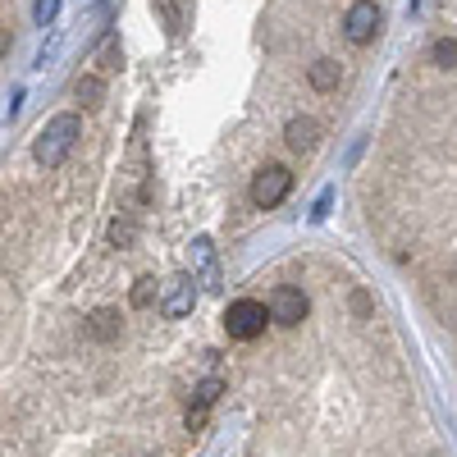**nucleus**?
<instances>
[{
  "mask_svg": "<svg viewBox=\"0 0 457 457\" xmlns=\"http://www.w3.org/2000/svg\"><path fill=\"white\" fill-rule=\"evenodd\" d=\"M375 32H379L375 0H357V5L348 10V19H343V37H348L353 46H366V42H375Z\"/></svg>",
  "mask_w": 457,
  "mask_h": 457,
  "instance_id": "obj_4",
  "label": "nucleus"
},
{
  "mask_svg": "<svg viewBox=\"0 0 457 457\" xmlns=\"http://www.w3.org/2000/svg\"><path fill=\"white\" fill-rule=\"evenodd\" d=\"M270 320L275 325H302V320H307V293H302V288H275L270 293Z\"/></svg>",
  "mask_w": 457,
  "mask_h": 457,
  "instance_id": "obj_6",
  "label": "nucleus"
},
{
  "mask_svg": "<svg viewBox=\"0 0 457 457\" xmlns=\"http://www.w3.org/2000/svg\"><path fill=\"white\" fill-rule=\"evenodd\" d=\"M407 10H411V14H416V10H421V0H407Z\"/></svg>",
  "mask_w": 457,
  "mask_h": 457,
  "instance_id": "obj_18",
  "label": "nucleus"
},
{
  "mask_svg": "<svg viewBox=\"0 0 457 457\" xmlns=\"http://www.w3.org/2000/svg\"><path fill=\"white\" fill-rule=\"evenodd\" d=\"M101 79H92V73H87V79H79V83H73V96H79L83 105H101Z\"/></svg>",
  "mask_w": 457,
  "mask_h": 457,
  "instance_id": "obj_12",
  "label": "nucleus"
},
{
  "mask_svg": "<svg viewBox=\"0 0 457 457\" xmlns=\"http://www.w3.org/2000/svg\"><path fill=\"white\" fill-rule=\"evenodd\" d=\"M316 137H320V124H316V120H307V114L288 120V129H284V142H288L293 151H312V146H316Z\"/></svg>",
  "mask_w": 457,
  "mask_h": 457,
  "instance_id": "obj_9",
  "label": "nucleus"
},
{
  "mask_svg": "<svg viewBox=\"0 0 457 457\" xmlns=\"http://www.w3.org/2000/svg\"><path fill=\"white\" fill-rule=\"evenodd\" d=\"M193 307H197V279H193V275H174V279L165 284L161 312H165L170 320H179V316H187Z\"/></svg>",
  "mask_w": 457,
  "mask_h": 457,
  "instance_id": "obj_5",
  "label": "nucleus"
},
{
  "mask_svg": "<svg viewBox=\"0 0 457 457\" xmlns=\"http://www.w3.org/2000/svg\"><path fill=\"white\" fill-rule=\"evenodd\" d=\"M156 302V279H137V288H133V307H151Z\"/></svg>",
  "mask_w": 457,
  "mask_h": 457,
  "instance_id": "obj_16",
  "label": "nucleus"
},
{
  "mask_svg": "<svg viewBox=\"0 0 457 457\" xmlns=\"http://www.w3.org/2000/svg\"><path fill=\"white\" fill-rule=\"evenodd\" d=\"M87 334L92 338H114V334H120V316H114V312H96L87 320Z\"/></svg>",
  "mask_w": 457,
  "mask_h": 457,
  "instance_id": "obj_11",
  "label": "nucleus"
},
{
  "mask_svg": "<svg viewBox=\"0 0 457 457\" xmlns=\"http://www.w3.org/2000/svg\"><path fill=\"white\" fill-rule=\"evenodd\" d=\"M79 137H83V120H79V114H55V120H46V129L37 133V142H32L37 165L60 170V165H64V156L73 151V142H79Z\"/></svg>",
  "mask_w": 457,
  "mask_h": 457,
  "instance_id": "obj_1",
  "label": "nucleus"
},
{
  "mask_svg": "<svg viewBox=\"0 0 457 457\" xmlns=\"http://www.w3.org/2000/svg\"><path fill=\"white\" fill-rule=\"evenodd\" d=\"M265 320H270V302H256V297H238L224 312V329L238 343H252L256 334H265Z\"/></svg>",
  "mask_w": 457,
  "mask_h": 457,
  "instance_id": "obj_2",
  "label": "nucleus"
},
{
  "mask_svg": "<svg viewBox=\"0 0 457 457\" xmlns=\"http://www.w3.org/2000/svg\"><path fill=\"white\" fill-rule=\"evenodd\" d=\"M435 64H439V69H457V37H444V42H435Z\"/></svg>",
  "mask_w": 457,
  "mask_h": 457,
  "instance_id": "obj_13",
  "label": "nucleus"
},
{
  "mask_svg": "<svg viewBox=\"0 0 457 457\" xmlns=\"http://www.w3.org/2000/svg\"><path fill=\"white\" fill-rule=\"evenodd\" d=\"M55 14H60V0H37V5H32V19L42 23V28H51Z\"/></svg>",
  "mask_w": 457,
  "mask_h": 457,
  "instance_id": "obj_15",
  "label": "nucleus"
},
{
  "mask_svg": "<svg viewBox=\"0 0 457 457\" xmlns=\"http://www.w3.org/2000/svg\"><path fill=\"white\" fill-rule=\"evenodd\" d=\"M193 270L202 275V284L206 288H220V265H215V243L202 234V238H193Z\"/></svg>",
  "mask_w": 457,
  "mask_h": 457,
  "instance_id": "obj_8",
  "label": "nucleus"
},
{
  "mask_svg": "<svg viewBox=\"0 0 457 457\" xmlns=\"http://www.w3.org/2000/svg\"><path fill=\"white\" fill-rule=\"evenodd\" d=\"M220 394H224L220 379H202L197 394H193V407H187V430H202V426H206V416H211V407L220 403Z\"/></svg>",
  "mask_w": 457,
  "mask_h": 457,
  "instance_id": "obj_7",
  "label": "nucleus"
},
{
  "mask_svg": "<svg viewBox=\"0 0 457 457\" xmlns=\"http://www.w3.org/2000/svg\"><path fill=\"white\" fill-rule=\"evenodd\" d=\"M329 206H334V187H325V193H320V202H316L312 220H325V215H329Z\"/></svg>",
  "mask_w": 457,
  "mask_h": 457,
  "instance_id": "obj_17",
  "label": "nucleus"
},
{
  "mask_svg": "<svg viewBox=\"0 0 457 457\" xmlns=\"http://www.w3.org/2000/svg\"><path fill=\"white\" fill-rule=\"evenodd\" d=\"M133 238H137V228H133L129 220H114V224H110V243H114V247H129Z\"/></svg>",
  "mask_w": 457,
  "mask_h": 457,
  "instance_id": "obj_14",
  "label": "nucleus"
},
{
  "mask_svg": "<svg viewBox=\"0 0 457 457\" xmlns=\"http://www.w3.org/2000/svg\"><path fill=\"white\" fill-rule=\"evenodd\" d=\"M307 83H312L316 92H334V87H338V64H334V60H316V64L307 69Z\"/></svg>",
  "mask_w": 457,
  "mask_h": 457,
  "instance_id": "obj_10",
  "label": "nucleus"
},
{
  "mask_svg": "<svg viewBox=\"0 0 457 457\" xmlns=\"http://www.w3.org/2000/svg\"><path fill=\"white\" fill-rule=\"evenodd\" d=\"M288 193H293V170L288 165H261L252 174V187H247L252 206H261V211H275Z\"/></svg>",
  "mask_w": 457,
  "mask_h": 457,
  "instance_id": "obj_3",
  "label": "nucleus"
}]
</instances>
